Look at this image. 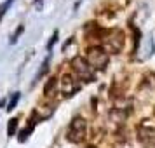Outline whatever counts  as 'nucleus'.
<instances>
[{"instance_id":"20e7f679","label":"nucleus","mask_w":155,"mask_h":148,"mask_svg":"<svg viewBox=\"0 0 155 148\" xmlns=\"http://www.w3.org/2000/svg\"><path fill=\"white\" fill-rule=\"evenodd\" d=\"M61 91H63L64 96H71L73 92L78 91V82L70 73H64L63 78H61Z\"/></svg>"},{"instance_id":"0eeeda50","label":"nucleus","mask_w":155,"mask_h":148,"mask_svg":"<svg viewBox=\"0 0 155 148\" xmlns=\"http://www.w3.org/2000/svg\"><path fill=\"white\" fill-rule=\"evenodd\" d=\"M16 131H18V119H11L7 126V134L9 136H14Z\"/></svg>"},{"instance_id":"39448f33","label":"nucleus","mask_w":155,"mask_h":148,"mask_svg":"<svg viewBox=\"0 0 155 148\" xmlns=\"http://www.w3.org/2000/svg\"><path fill=\"white\" fill-rule=\"evenodd\" d=\"M106 42H108V47L112 49V52H119L124 45V33L115 30V31H112L110 38H106Z\"/></svg>"},{"instance_id":"1a4fd4ad","label":"nucleus","mask_w":155,"mask_h":148,"mask_svg":"<svg viewBox=\"0 0 155 148\" xmlns=\"http://www.w3.org/2000/svg\"><path fill=\"white\" fill-rule=\"evenodd\" d=\"M54 87H56V78L52 77V78H49V82L44 87V94L45 96H51V89H54Z\"/></svg>"},{"instance_id":"f8f14e48","label":"nucleus","mask_w":155,"mask_h":148,"mask_svg":"<svg viewBox=\"0 0 155 148\" xmlns=\"http://www.w3.org/2000/svg\"><path fill=\"white\" fill-rule=\"evenodd\" d=\"M87 148H94V146H87Z\"/></svg>"},{"instance_id":"9b49d317","label":"nucleus","mask_w":155,"mask_h":148,"mask_svg":"<svg viewBox=\"0 0 155 148\" xmlns=\"http://www.w3.org/2000/svg\"><path fill=\"white\" fill-rule=\"evenodd\" d=\"M23 30H25V26H23V25H21V26H19V28L16 30V33H14V37H12V38H11V44H16V40H18V35H19V33H21Z\"/></svg>"},{"instance_id":"7ed1b4c3","label":"nucleus","mask_w":155,"mask_h":148,"mask_svg":"<svg viewBox=\"0 0 155 148\" xmlns=\"http://www.w3.org/2000/svg\"><path fill=\"white\" fill-rule=\"evenodd\" d=\"M71 68H73V71L77 73V77L80 80H84V82L94 80V73H92L91 64L87 63V59H84V58H80V56L73 58L71 59Z\"/></svg>"},{"instance_id":"6e6552de","label":"nucleus","mask_w":155,"mask_h":148,"mask_svg":"<svg viewBox=\"0 0 155 148\" xmlns=\"http://www.w3.org/2000/svg\"><path fill=\"white\" fill-rule=\"evenodd\" d=\"M18 101H19V92H14L12 94V98L9 99V103H7V110L11 112V110H14L16 105H18Z\"/></svg>"},{"instance_id":"423d86ee","label":"nucleus","mask_w":155,"mask_h":148,"mask_svg":"<svg viewBox=\"0 0 155 148\" xmlns=\"http://www.w3.org/2000/svg\"><path fill=\"white\" fill-rule=\"evenodd\" d=\"M33 126H35V120L31 119V120H30V126L26 127V129H23L21 133H19V138H18V140L21 141V143H23V141H26V140H28L30 133H31V131H33Z\"/></svg>"},{"instance_id":"f257e3e1","label":"nucleus","mask_w":155,"mask_h":148,"mask_svg":"<svg viewBox=\"0 0 155 148\" xmlns=\"http://www.w3.org/2000/svg\"><path fill=\"white\" fill-rule=\"evenodd\" d=\"M108 52L103 47H89L87 49V63L91 64L92 70H105L106 64H108Z\"/></svg>"},{"instance_id":"9d476101","label":"nucleus","mask_w":155,"mask_h":148,"mask_svg":"<svg viewBox=\"0 0 155 148\" xmlns=\"http://www.w3.org/2000/svg\"><path fill=\"white\" fill-rule=\"evenodd\" d=\"M58 42V31H54V35H52V38H51L49 40V44H47V49H52V45H54V44Z\"/></svg>"},{"instance_id":"f03ea898","label":"nucleus","mask_w":155,"mask_h":148,"mask_svg":"<svg viewBox=\"0 0 155 148\" xmlns=\"http://www.w3.org/2000/svg\"><path fill=\"white\" fill-rule=\"evenodd\" d=\"M85 131H87L85 120L82 119V117H75V119L70 122L66 138H68V141H71V143H80V141L85 138Z\"/></svg>"}]
</instances>
